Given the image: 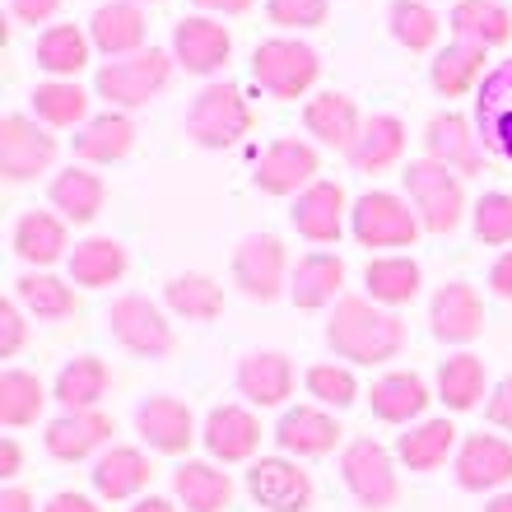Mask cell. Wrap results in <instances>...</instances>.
<instances>
[{"instance_id": "obj_21", "label": "cell", "mask_w": 512, "mask_h": 512, "mask_svg": "<svg viewBox=\"0 0 512 512\" xmlns=\"http://www.w3.org/2000/svg\"><path fill=\"white\" fill-rule=\"evenodd\" d=\"M289 219H294V229L303 233V238H312V243H340V224H345V187L317 177L308 191H298Z\"/></svg>"}, {"instance_id": "obj_12", "label": "cell", "mask_w": 512, "mask_h": 512, "mask_svg": "<svg viewBox=\"0 0 512 512\" xmlns=\"http://www.w3.org/2000/svg\"><path fill=\"white\" fill-rule=\"evenodd\" d=\"M247 494L270 512H308L312 475L289 457H261L247 471Z\"/></svg>"}, {"instance_id": "obj_40", "label": "cell", "mask_w": 512, "mask_h": 512, "mask_svg": "<svg viewBox=\"0 0 512 512\" xmlns=\"http://www.w3.org/2000/svg\"><path fill=\"white\" fill-rule=\"evenodd\" d=\"M89 47H94V38L80 33V24H52L38 38V66L56 80H70L89 66Z\"/></svg>"}, {"instance_id": "obj_43", "label": "cell", "mask_w": 512, "mask_h": 512, "mask_svg": "<svg viewBox=\"0 0 512 512\" xmlns=\"http://www.w3.org/2000/svg\"><path fill=\"white\" fill-rule=\"evenodd\" d=\"M163 298H168V308L177 312V317H187V322H215L219 312H224V289H219L210 275H173L168 280V289H163Z\"/></svg>"}, {"instance_id": "obj_10", "label": "cell", "mask_w": 512, "mask_h": 512, "mask_svg": "<svg viewBox=\"0 0 512 512\" xmlns=\"http://www.w3.org/2000/svg\"><path fill=\"white\" fill-rule=\"evenodd\" d=\"M56 159V135L38 126V117H19L10 112L0 122V173L10 182H28V177L47 173Z\"/></svg>"}, {"instance_id": "obj_52", "label": "cell", "mask_w": 512, "mask_h": 512, "mask_svg": "<svg viewBox=\"0 0 512 512\" xmlns=\"http://www.w3.org/2000/svg\"><path fill=\"white\" fill-rule=\"evenodd\" d=\"M10 10L19 24H47L61 10V0H10Z\"/></svg>"}, {"instance_id": "obj_47", "label": "cell", "mask_w": 512, "mask_h": 512, "mask_svg": "<svg viewBox=\"0 0 512 512\" xmlns=\"http://www.w3.org/2000/svg\"><path fill=\"white\" fill-rule=\"evenodd\" d=\"M308 396L317 405H331V410H345V405L359 401V382L345 364H312L308 368Z\"/></svg>"}, {"instance_id": "obj_35", "label": "cell", "mask_w": 512, "mask_h": 512, "mask_svg": "<svg viewBox=\"0 0 512 512\" xmlns=\"http://www.w3.org/2000/svg\"><path fill=\"white\" fill-rule=\"evenodd\" d=\"M14 256L28 266H52L66 256V224L52 210H28L14 219Z\"/></svg>"}, {"instance_id": "obj_18", "label": "cell", "mask_w": 512, "mask_h": 512, "mask_svg": "<svg viewBox=\"0 0 512 512\" xmlns=\"http://www.w3.org/2000/svg\"><path fill=\"white\" fill-rule=\"evenodd\" d=\"M201 438H205V452L215 461H247L261 447V419L247 405H215L205 415Z\"/></svg>"}, {"instance_id": "obj_51", "label": "cell", "mask_w": 512, "mask_h": 512, "mask_svg": "<svg viewBox=\"0 0 512 512\" xmlns=\"http://www.w3.org/2000/svg\"><path fill=\"white\" fill-rule=\"evenodd\" d=\"M485 419L489 424H499V429L512 433V373L499 382V387L489 391V401H485Z\"/></svg>"}, {"instance_id": "obj_41", "label": "cell", "mask_w": 512, "mask_h": 512, "mask_svg": "<svg viewBox=\"0 0 512 512\" xmlns=\"http://www.w3.org/2000/svg\"><path fill=\"white\" fill-rule=\"evenodd\" d=\"M14 298H19V308H28L38 322H61L75 312V289L66 280H56L47 270H28L14 280Z\"/></svg>"}, {"instance_id": "obj_58", "label": "cell", "mask_w": 512, "mask_h": 512, "mask_svg": "<svg viewBox=\"0 0 512 512\" xmlns=\"http://www.w3.org/2000/svg\"><path fill=\"white\" fill-rule=\"evenodd\" d=\"M126 512H177L168 499H159V494H145V499H135V508H126Z\"/></svg>"}, {"instance_id": "obj_39", "label": "cell", "mask_w": 512, "mask_h": 512, "mask_svg": "<svg viewBox=\"0 0 512 512\" xmlns=\"http://www.w3.org/2000/svg\"><path fill=\"white\" fill-rule=\"evenodd\" d=\"M452 447H457V424H452V419H424V424H415L410 433H401L396 457H401L410 471H438Z\"/></svg>"}, {"instance_id": "obj_44", "label": "cell", "mask_w": 512, "mask_h": 512, "mask_svg": "<svg viewBox=\"0 0 512 512\" xmlns=\"http://www.w3.org/2000/svg\"><path fill=\"white\" fill-rule=\"evenodd\" d=\"M42 405H47V387L38 382V373H24V368L0 373V424L24 429L42 415Z\"/></svg>"}, {"instance_id": "obj_53", "label": "cell", "mask_w": 512, "mask_h": 512, "mask_svg": "<svg viewBox=\"0 0 512 512\" xmlns=\"http://www.w3.org/2000/svg\"><path fill=\"white\" fill-rule=\"evenodd\" d=\"M489 289H494V298H508L512 303V247L489 266Z\"/></svg>"}, {"instance_id": "obj_48", "label": "cell", "mask_w": 512, "mask_h": 512, "mask_svg": "<svg viewBox=\"0 0 512 512\" xmlns=\"http://www.w3.org/2000/svg\"><path fill=\"white\" fill-rule=\"evenodd\" d=\"M475 219V238L489 247H503L512 243V196L508 191H485L471 210Z\"/></svg>"}, {"instance_id": "obj_24", "label": "cell", "mask_w": 512, "mask_h": 512, "mask_svg": "<svg viewBox=\"0 0 512 512\" xmlns=\"http://www.w3.org/2000/svg\"><path fill=\"white\" fill-rule=\"evenodd\" d=\"M154 480V466L140 447H108L103 457L94 461V489L98 499L122 503V499H140Z\"/></svg>"}, {"instance_id": "obj_27", "label": "cell", "mask_w": 512, "mask_h": 512, "mask_svg": "<svg viewBox=\"0 0 512 512\" xmlns=\"http://www.w3.org/2000/svg\"><path fill=\"white\" fill-rule=\"evenodd\" d=\"M340 289H345V261L331 252H312L303 256L289 275V298H294V308L303 312H317L326 303H340Z\"/></svg>"}, {"instance_id": "obj_57", "label": "cell", "mask_w": 512, "mask_h": 512, "mask_svg": "<svg viewBox=\"0 0 512 512\" xmlns=\"http://www.w3.org/2000/svg\"><path fill=\"white\" fill-rule=\"evenodd\" d=\"M201 10H215V14H243V10H252L256 0H196Z\"/></svg>"}, {"instance_id": "obj_34", "label": "cell", "mask_w": 512, "mask_h": 512, "mask_svg": "<svg viewBox=\"0 0 512 512\" xmlns=\"http://www.w3.org/2000/svg\"><path fill=\"white\" fill-rule=\"evenodd\" d=\"M103 396H108V364H103L98 354H80V359H70V364L56 373L52 401H61L66 415H75V410H98Z\"/></svg>"}, {"instance_id": "obj_16", "label": "cell", "mask_w": 512, "mask_h": 512, "mask_svg": "<svg viewBox=\"0 0 512 512\" xmlns=\"http://www.w3.org/2000/svg\"><path fill=\"white\" fill-rule=\"evenodd\" d=\"M512 480V443L499 433H471L457 447V485L471 494H489Z\"/></svg>"}, {"instance_id": "obj_50", "label": "cell", "mask_w": 512, "mask_h": 512, "mask_svg": "<svg viewBox=\"0 0 512 512\" xmlns=\"http://www.w3.org/2000/svg\"><path fill=\"white\" fill-rule=\"evenodd\" d=\"M24 350V312L19 303H0V359H10V354Z\"/></svg>"}, {"instance_id": "obj_4", "label": "cell", "mask_w": 512, "mask_h": 512, "mask_svg": "<svg viewBox=\"0 0 512 512\" xmlns=\"http://www.w3.org/2000/svg\"><path fill=\"white\" fill-rule=\"evenodd\" d=\"M168 80H173V56L159 52V47H145V52L98 70L94 89L98 98H108L112 108H145L149 98L168 89Z\"/></svg>"}, {"instance_id": "obj_7", "label": "cell", "mask_w": 512, "mask_h": 512, "mask_svg": "<svg viewBox=\"0 0 512 512\" xmlns=\"http://www.w3.org/2000/svg\"><path fill=\"white\" fill-rule=\"evenodd\" d=\"M340 475H345V489L364 503L368 512H382L396 503V466H391V452L373 438H354L345 452H340Z\"/></svg>"}, {"instance_id": "obj_42", "label": "cell", "mask_w": 512, "mask_h": 512, "mask_svg": "<svg viewBox=\"0 0 512 512\" xmlns=\"http://www.w3.org/2000/svg\"><path fill=\"white\" fill-rule=\"evenodd\" d=\"M438 396H443L447 410H475L480 396H485V364L480 354H452L438 364Z\"/></svg>"}, {"instance_id": "obj_59", "label": "cell", "mask_w": 512, "mask_h": 512, "mask_svg": "<svg viewBox=\"0 0 512 512\" xmlns=\"http://www.w3.org/2000/svg\"><path fill=\"white\" fill-rule=\"evenodd\" d=\"M485 512H512V489H503V494H494V499L485 503Z\"/></svg>"}, {"instance_id": "obj_20", "label": "cell", "mask_w": 512, "mask_h": 512, "mask_svg": "<svg viewBox=\"0 0 512 512\" xmlns=\"http://www.w3.org/2000/svg\"><path fill=\"white\" fill-rule=\"evenodd\" d=\"M340 438V424L336 415H326L322 405H294V410H284L280 424H275V443L280 452L289 457H326Z\"/></svg>"}, {"instance_id": "obj_14", "label": "cell", "mask_w": 512, "mask_h": 512, "mask_svg": "<svg viewBox=\"0 0 512 512\" xmlns=\"http://www.w3.org/2000/svg\"><path fill=\"white\" fill-rule=\"evenodd\" d=\"M475 131L489 154L512 163V61H499L475 89Z\"/></svg>"}, {"instance_id": "obj_6", "label": "cell", "mask_w": 512, "mask_h": 512, "mask_svg": "<svg viewBox=\"0 0 512 512\" xmlns=\"http://www.w3.org/2000/svg\"><path fill=\"white\" fill-rule=\"evenodd\" d=\"M350 229L364 247H415L424 224H419V215L401 201V196H391V191H368V196L354 201Z\"/></svg>"}, {"instance_id": "obj_56", "label": "cell", "mask_w": 512, "mask_h": 512, "mask_svg": "<svg viewBox=\"0 0 512 512\" xmlns=\"http://www.w3.org/2000/svg\"><path fill=\"white\" fill-rule=\"evenodd\" d=\"M0 512H33V494H28V489H19V485L0 489Z\"/></svg>"}, {"instance_id": "obj_54", "label": "cell", "mask_w": 512, "mask_h": 512, "mask_svg": "<svg viewBox=\"0 0 512 512\" xmlns=\"http://www.w3.org/2000/svg\"><path fill=\"white\" fill-rule=\"evenodd\" d=\"M42 512H103L94 499H84V494H75V489H61V494H52L47 499V508Z\"/></svg>"}, {"instance_id": "obj_55", "label": "cell", "mask_w": 512, "mask_h": 512, "mask_svg": "<svg viewBox=\"0 0 512 512\" xmlns=\"http://www.w3.org/2000/svg\"><path fill=\"white\" fill-rule=\"evenodd\" d=\"M19 466H24V452H19L14 438H5V443H0V480H14Z\"/></svg>"}, {"instance_id": "obj_31", "label": "cell", "mask_w": 512, "mask_h": 512, "mask_svg": "<svg viewBox=\"0 0 512 512\" xmlns=\"http://www.w3.org/2000/svg\"><path fill=\"white\" fill-rule=\"evenodd\" d=\"M405 154V122L391 117V112H378V117H364V131L350 149V163L359 173H387L391 163H401Z\"/></svg>"}, {"instance_id": "obj_45", "label": "cell", "mask_w": 512, "mask_h": 512, "mask_svg": "<svg viewBox=\"0 0 512 512\" xmlns=\"http://www.w3.org/2000/svg\"><path fill=\"white\" fill-rule=\"evenodd\" d=\"M33 112L47 126H84L89 122V94L75 80H47L33 89Z\"/></svg>"}, {"instance_id": "obj_26", "label": "cell", "mask_w": 512, "mask_h": 512, "mask_svg": "<svg viewBox=\"0 0 512 512\" xmlns=\"http://www.w3.org/2000/svg\"><path fill=\"white\" fill-rule=\"evenodd\" d=\"M112 438V419L103 415V410H75V415H61L47 424V433H42V443H47V452H52L56 461H84L89 452H98V447Z\"/></svg>"}, {"instance_id": "obj_5", "label": "cell", "mask_w": 512, "mask_h": 512, "mask_svg": "<svg viewBox=\"0 0 512 512\" xmlns=\"http://www.w3.org/2000/svg\"><path fill=\"white\" fill-rule=\"evenodd\" d=\"M252 131V108L233 84H205L187 108V135L201 149H229Z\"/></svg>"}, {"instance_id": "obj_19", "label": "cell", "mask_w": 512, "mask_h": 512, "mask_svg": "<svg viewBox=\"0 0 512 512\" xmlns=\"http://www.w3.org/2000/svg\"><path fill=\"white\" fill-rule=\"evenodd\" d=\"M135 433H140L154 452L177 457V452H187L191 438H196V419H191V410L177 401V396H149V401H140V410H135Z\"/></svg>"}, {"instance_id": "obj_17", "label": "cell", "mask_w": 512, "mask_h": 512, "mask_svg": "<svg viewBox=\"0 0 512 512\" xmlns=\"http://www.w3.org/2000/svg\"><path fill=\"white\" fill-rule=\"evenodd\" d=\"M429 326L443 345H466V340L480 336L485 331V303L475 294V284L466 280L443 284L429 303Z\"/></svg>"}, {"instance_id": "obj_28", "label": "cell", "mask_w": 512, "mask_h": 512, "mask_svg": "<svg viewBox=\"0 0 512 512\" xmlns=\"http://www.w3.org/2000/svg\"><path fill=\"white\" fill-rule=\"evenodd\" d=\"M173 494L187 512H224L233 499V480L210 461H182L173 471Z\"/></svg>"}, {"instance_id": "obj_46", "label": "cell", "mask_w": 512, "mask_h": 512, "mask_svg": "<svg viewBox=\"0 0 512 512\" xmlns=\"http://www.w3.org/2000/svg\"><path fill=\"white\" fill-rule=\"evenodd\" d=\"M391 33H396V42L401 47H410V52H429L433 42H438V33H443V19L424 5V0H391Z\"/></svg>"}, {"instance_id": "obj_36", "label": "cell", "mask_w": 512, "mask_h": 512, "mask_svg": "<svg viewBox=\"0 0 512 512\" xmlns=\"http://www.w3.org/2000/svg\"><path fill=\"white\" fill-rule=\"evenodd\" d=\"M47 196H52V205L70 219V224H89V219L103 210V201H108V187H103V177H98V173H89V168H75V163H70L66 173L52 177Z\"/></svg>"}, {"instance_id": "obj_22", "label": "cell", "mask_w": 512, "mask_h": 512, "mask_svg": "<svg viewBox=\"0 0 512 512\" xmlns=\"http://www.w3.org/2000/svg\"><path fill=\"white\" fill-rule=\"evenodd\" d=\"M145 33H149L145 10L131 5V0H112V5L94 10V19H89V38L112 61H126V56L145 52Z\"/></svg>"}, {"instance_id": "obj_9", "label": "cell", "mask_w": 512, "mask_h": 512, "mask_svg": "<svg viewBox=\"0 0 512 512\" xmlns=\"http://www.w3.org/2000/svg\"><path fill=\"white\" fill-rule=\"evenodd\" d=\"M322 173V159L308 140H294V135H280L275 145H266L261 163H256V187L266 196H298L308 191Z\"/></svg>"}, {"instance_id": "obj_29", "label": "cell", "mask_w": 512, "mask_h": 512, "mask_svg": "<svg viewBox=\"0 0 512 512\" xmlns=\"http://www.w3.org/2000/svg\"><path fill=\"white\" fill-rule=\"evenodd\" d=\"M452 38L471 42V47H503L512 38V14L499 0H457L452 5Z\"/></svg>"}, {"instance_id": "obj_60", "label": "cell", "mask_w": 512, "mask_h": 512, "mask_svg": "<svg viewBox=\"0 0 512 512\" xmlns=\"http://www.w3.org/2000/svg\"><path fill=\"white\" fill-rule=\"evenodd\" d=\"M131 5H145V0H131ZM149 5H154V0H149Z\"/></svg>"}, {"instance_id": "obj_13", "label": "cell", "mask_w": 512, "mask_h": 512, "mask_svg": "<svg viewBox=\"0 0 512 512\" xmlns=\"http://www.w3.org/2000/svg\"><path fill=\"white\" fill-rule=\"evenodd\" d=\"M424 149L429 159L447 163L457 177H475L485 168V140L475 131V122H466L461 112H438L429 126H424Z\"/></svg>"}, {"instance_id": "obj_32", "label": "cell", "mask_w": 512, "mask_h": 512, "mask_svg": "<svg viewBox=\"0 0 512 512\" xmlns=\"http://www.w3.org/2000/svg\"><path fill=\"white\" fill-rule=\"evenodd\" d=\"M368 405L382 424H410L429 410V387L419 373H382L368 391Z\"/></svg>"}, {"instance_id": "obj_8", "label": "cell", "mask_w": 512, "mask_h": 512, "mask_svg": "<svg viewBox=\"0 0 512 512\" xmlns=\"http://www.w3.org/2000/svg\"><path fill=\"white\" fill-rule=\"evenodd\" d=\"M108 322H112L117 345H126V350L140 354V359H163V354H173V345H177L168 317H163L159 303H149L145 294H122L112 303Z\"/></svg>"}, {"instance_id": "obj_49", "label": "cell", "mask_w": 512, "mask_h": 512, "mask_svg": "<svg viewBox=\"0 0 512 512\" xmlns=\"http://www.w3.org/2000/svg\"><path fill=\"white\" fill-rule=\"evenodd\" d=\"M266 14L280 28H322L326 0H266Z\"/></svg>"}, {"instance_id": "obj_1", "label": "cell", "mask_w": 512, "mask_h": 512, "mask_svg": "<svg viewBox=\"0 0 512 512\" xmlns=\"http://www.w3.org/2000/svg\"><path fill=\"white\" fill-rule=\"evenodd\" d=\"M326 345L340 354V359H350V364H387L396 359L405 345V326L401 317L373 298H359V294H345L331 312V322H326Z\"/></svg>"}, {"instance_id": "obj_23", "label": "cell", "mask_w": 512, "mask_h": 512, "mask_svg": "<svg viewBox=\"0 0 512 512\" xmlns=\"http://www.w3.org/2000/svg\"><path fill=\"white\" fill-rule=\"evenodd\" d=\"M303 126H308V135H317V145H331V149H345V154H350L354 140H359V131H364V117H359V108H354L350 94L326 89V94L308 98Z\"/></svg>"}, {"instance_id": "obj_30", "label": "cell", "mask_w": 512, "mask_h": 512, "mask_svg": "<svg viewBox=\"0 0 512 512\" xmlns=\"http://www.w3.org/2000/svg\"><path fill=\"white\" fill-rule=\"evenodd\" d=\"M135 149V122L126 112H98L75 135V159L84 163H117Z\"/></svg>"}, {"instance_id": "obj_38", "label": "cell", "mask_w": 512, "mask_h": 512, "mask_svg": "<svg viewBox=\"0 0 512 512\" xmlns=\"http://www.w3.org/2000/svg\"><path fill=\"white\" fill-rule=\"evenodd\" d=\"M419 261L410 256H373L364 270V284H368V298L382 303V308H401L410 298L419 294Z\"/></svg>"}, {"instance_id": "obj_11", "label": "cell", "mask_w": 512, "mask_h": 512, "mask_svg": "<svg viewBox=\"0 0 512 512\" xmlns=\"http://www.w3.org/2000/svg\"><path fill=\"white\" fill-rule=\"evenodd\" d=\"M233 284L252 303H275L284 294V243L275 233H252L233 252Z\"/></svg>"}, {"instance_id": "obj_2", "label": "cell", "mask_w": 512, "mask_h": 512, "mask_svg": "<svg viewBox=\"0 0 512 512\" xmlns=\"http://www.w3.org/2000/svg\"><path fill=\"white\" fill-rule=\"evenodd\" d=\"M405 191L415 201V215L429 233H452L466 215V187L461 177L438 159H415L405 163Z\"/></svg>"}, {"instance_id": "obj_15", "label": "cell", "mask_w": 512, "mask_h": 512, "mask_svg": "<svg viewBox=\"0 0 512 512\" xmlns=\"http://www.w3.org/2000/svg\"><path fill=\"white\" fill-rule=\"evenodd\" d=\"M233 56V38L229 28L205 19V14H187L173 24V61L187 66L191 75H215V70L229 66Z\"/></svg>"}, {"instance_id": "obj_33", "label": "cell", "mask_w": 512, "mask_h": 512, "mask_svg": "<svg viewBox=\"0 0 512 512\" xmlns=\"http://www.w3.org/2000/svg\"><path fill=\"white\" fill-rule=\"evenodd\" d=\"M485 56H489L485 47H471V42L452 38L429 66L433 89L443 98H461V94H471V89H480L485 84Z\"/></svg>"}, {"instance_id": "obj_37", "label": "cell", "mask_w": 512, "mask_h": 512, "mask_svg": "<svg viewBox=\"0 0 512 512\" xmlns=\"http://www.w3.org/2000/svg\"><path fill=\"white\" fill-rule=\"evenodd\" d=\"M126 275V247L117 238H84L70 252V280L84 289H108Z\"/></svg>"}, {"instance_id": "obj_25", "label": "cell", "mask_w": 512, "mask_h": 512, "mask_svg": "<svg viewBox=\"0 0 512 512\" xmlns=\"http://www.w3.org/2000/svg\"><path fill=\"white\" fill-rule=\"evenodd\" d=\"M238 391H243L252 405H284L294 396V364L284 359L280 350H252L243 354L238 364Z\"/></svg>"}, {"instance_id": "obj_3", "label": "cell", "mask_w": 512, "mask_h": 512, "mask_svg": "<svg viewBox=\"0 0 512 512\" xmlns=\"http://www.w3.org/2000/svg\"><path fill=\"white\" fill-rule=\"evenodd\" d=\"M322 75V61L308 42L298 38H270L252 52V80L266 89L270 98H303Z\"/></svg>"}]
</instances>
